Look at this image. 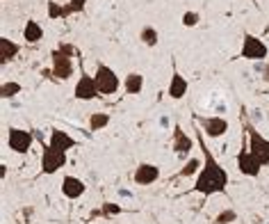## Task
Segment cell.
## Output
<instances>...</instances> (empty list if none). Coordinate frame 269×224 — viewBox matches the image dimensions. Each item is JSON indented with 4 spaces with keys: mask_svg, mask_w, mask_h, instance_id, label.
I'll return each mask as SVG.
<instances>
[{
    "mask_svg": "<svg viewBox=\"0 0 269 224\" xmlns=\"http://www.w3.org/2000/svg\"><path fill=\"white\" fill-rule=\"evenodd\" d=\"M198 146L203 151V158H205V165H203V171L198 174L196 183H194V190L201 192V195H215V192H223L226 185H228V174L223 169L215 158H212L210 149L205 146L201 133H198Z\"/></svg>",
    "mask_w": 269,
    "mask_h": 224,
    "instance_id": "obj_1",
    "label": "cell"
},
{
    "mask_svg": "<svg viewBox=\"0 0 269 224\" xmlns=\"http://www.w3.org/2000/svg\"><path fill=\"white\" fill-rule=\"evenodd\" d=\"M71 55H73V46H69V44H59L57 51H53V76L57 80L71 78L73 73Z\"/></svg>",
    "mask_w": 269,
    "mask_h": 224,
    "instance_id": "obj_2",
    "label": "cell"
},
{
    "mask_svg": "<svg viewBox=\"0 0 269 224\" xmlns=\"http://www.w3.org/2000/svg\"><path fill=\"white\" fill-rule=\"evenodd\" d=\"M244 131L249 133V140H251L249 151L253 153V158H256L260 165H269V140H265L251 124H244Z\"/></svg>",
    "mask_w": 269,
    "mask_h": 224,
    "instance_id": "obj_3",
    "label": "cell"
},
{
    "mask_svg": "<svg viewBox=\"0 0 269 224\" xmlns=\"http://www.w3.org/2000/svg\"><path fill=\"white\" fill-rule=\"evenodd\" d=\"M64 163H66V151L48 144L46 151H44V158H41V171L44 174H55Z\"/></svg>",
    "mask_w": 269,
    "mask_h": 224,
    "instance_id": "obj_4",
    "label": "cell"
},
{
    "mask_svg": "<svg viewBox=\"0 0 269 224\" xmlns=\"http://www.w3.org/2000/svg\"><path fill=\"white\" fill-rule=\"evenodd\" d=\"M94 78H96V85H98V94H114L119 89V78L110 66L98 64V71H96Z\"/></svg>",
    "mask_w": 269,
    "mask_h": 224,
    "instance_id": "obj_5",
    "label": "cell"
},
{
    "mask_svg": "<svg viewBox=\"0 0 269 224\" xmlns=\"http://www.w3.org/2000/svg\"><path fill=\"white\" fill-rule=\"evenodd\" d=\"M242 57L246 59H265L267 57V46L263 44V39H258L253 34L244 37V46H242Z\"/></svg>",
    "mask_w": 269,
    "mask_h": 224,
    "instance_id": "obj_6",
    "label": "cell"
},
{
    "mask_svg": "<svg viewBox=\"0 0 269 224\" xmlns=\"http://www.w3.org/2000/svg\"><path fill=\"white\" fill-rule=\"evenodd\" d=\"M237 167H240V171H242L244 176H258L263 165L253 158V153H251L246 146H242V151H240V156H237Z\"/></svg>",
    "mask_w": 269,
    "mask_h": 224,
    "instance_id": "obj_7",
    "label": "cell"
},
{
    "mask_svg": "<svg viewBox=\"0 0 269 224\" xmlns=\"http://www.w3.org/2000/svg\"><path fill=\"white\" fill-rule=\"evenodd\" d=\"M32 144V135L21 128H9V149L16 153H25Z\"/></svg>",
    "mask_w": 269,
    "mask_h": 224,
    "instance_id": "obj_8",
    "label": "cell"
},
{
    "mask_svg": "<svg viewBox=\"0 0 269 224\" xmlns=\"http://www.w3.org/2000/svg\"><path fill=\"white\" fill-rule=\"evenodd\" d=\"M94 96H98V85H96V78L92 76H82L75 85V99L80 101H92Z\"/></svg>",
    "mask_w": 269,
    "mask_h": 224,
    "instance_id": "obj_9",
    "label": "cell"
},
{
    "mask_svg": "<svg viewBox=\"0 0 269 224\" xmlns=\"http://www.w3.org/2000/svg\"><path fill=\"white\" fill-rule=\"evenodd\" d=\"M203 124V131L210 135V138H221L223 133L228 131V121L221 117H208V119H201Z\"/></svg>",
    "mask_w": 269,
    "mask_h": 224,
    "instance_id": "obj_10",
    "label": "cell"
},
{
    "mask_svg": "<svg viewBox=\"0 0 269 224\" xmlns=\"http://www.w3.org/2000/svg\"><path fill=\"white\" fill-rule=\"evenodd\" d=\"M158 176H160V169L155 165H139L137 167V171H135V183H139V185H151L153 181H158Z\"/></svg>",
    "mask_w": 269,
    "mask_h": 224,
    "instance_id": "obj_11",
    "label": "cell"
},
{
    "mask_svg": "<svg viewBox=\"0 0 269 224\" xmlns=\"http://www.w3.org/2000/svg\"><path fill=\"white\" fill-rule=\"evenodd\" d=\"M62 192H64L69 199H78L80 195L85 192V183L75 176H66L64 181H62Z\"/></svg>",
    "mask_w": 269,
    "mask_h": 224,
    "instance_id": "obj_12",
    "label": "cell"
},
{
    "mask_svg": "<svg viewBox=\"0 0 269 224\" xmlns=\"http://www.w3.org/2000/svg\"><path fill=\"white\" fill-rule=\"evenodd\" d=\"M50 144L57 146V149H62V151H69L71 146H75V140H73L71 135H66L64 131L53 128V131H50Z\"/></svg>",
    "mask_w": 269,
    "mask_h": 224,
    "instance_id": "obj_13",
    "label": "cell"
},
{
    "mask_svg": "<svg viewBox=\"0 0 269 224\" xmlns=\"http://www.w3.org/2000/svg\"><path fill=\"white\" fill-rule=\"evenodd\" d=\"M173 149H176L178 153H183V156L192 149V138H187V135H185V131L180 128V126H176V128H173Z\"/></svg>",
    "mask_w": 269,
    "mask_h": 224,
    "instance_id": "obj_14",
    "label": "cell"
},
{
    "mask_svg": "<svg viewBox=\"0 0 269 224\" xmlns=\"http://www.w3.org/2000/svg\"><path fill=\"white\" fill-rule=\"evenodd\" d=\"M185 92H187V80H185L180 73H173L171 85H169V96L171 99H183Z\"/></svg>",
    "mask_w": 269,
    "mask_h": 224,
    "instance_id": "obj_15",
    "label": "cell"
},
{
    "mask_svg": "<svg viewBox=\"0 0 269 224\" xmlns=\"http://www.w3.org/2000/svg\"><path fill=\"white\" fill-rule=\"evenodd\" d=\"M16 53H19V46L14 41H9L7 37H0V62L7 64L9 59L16 57Z\"/></svg>",
    "mask_w": 269,
    "mask_h": 224,
    "instance_id": "obj_16",
    "label": "cell"
},
{
    "mask_svg": "<svg viewBox=\"0 0 269 224\" xmlns=\"http://www.w3.org/2000/svg\"><path fill=\"white\" fill-rule=\"evenodd\" d=\"M23 34H25V41H30V44H37V41L44 37V30H41V26L37 23V21H27L25 30H23Z\"/></svg>",
    "mask_w": 269,
    "mask_h": 224,
    "instance_id": "obj_17",
    "label": "cell"
},
{
    "mask_svg": "<svg viewBox=\"0 0 269 224\" xmlns=\"http://www.w3.org/2000/svg\"><path fill=\"white\" fill-rule=\"evenodd\" d=\"M123 85H125V92L128 94H139L142 92V87H144V78H142L139 73H128Z\"/></svg>",
    "mask_w": 269,
    "mask_h": 224,
    "instance_id": "obj_18",
    "label": "cell"
},
{
    "mask_svg": "<svg viewBox=\"0 0 269 224\" xmlns=\"http://www.w3.org/2000/svg\"><path fill=\"white\" fill-rule=\"evenodd\" d=\"M107 124H110V114H105V112H96V114H92V119H89V128H92V131H100V128H105Z\"/></svg>",
    "mask_w": 269,
    "mask_h": 224,
    "instance_id": "obj_19",
    "label": "cell"
},
{
    "mask_svg": "<svg viewBox=\"0 0 269 224\" xmlns=\"http://www.w3.org/2000/svg\"><path fill=\"white\" fill-rule=\"evenodd\" d=\"M142 39H144L146 46H155V44H158V32H155V28H144V30H142Z\"/></svg>",
    "mask_w": 269,
    "mask_h": 224,
    "instance_id": "obj_20",
    "label": "cell"
},
{
    "mask_svg": "<svg viewBox=\"0 0 269 224\" xmlns=\"http://www.w3.org/2000/svg\"><path fill=\"white\" fill-rule=\"evenodd\" d=\"M0 92H2V99H12V96H16L21 92V85L19 83H5Z\"/></svg>",
    "mask_w": 269,
    "mask_h": 224,
    "instance_id": "obj_21",
    "label": "cell"
},
{
    "mask_svg": "<svg viewBox=\"0 0 269 224\" xmlns=\"http://www.w3.org/2000/svg\"><path fill=\"white\" fill-rule=\"evenodd\" d=\"M237 220V215H235V211H221L219 215H217V220H215V224H230V222H235Z\"/></svg>",
    "mask_w": 269,
    "mask_h": 224,
    "instance_id": "obj_22",
    "label": "cell"
},
{
    "mask_svg": "<svg viewBox=\"0 0 269 224\" xmlns=\"http://www.w3.org/2000/svg\"><path fill=\"white\" fill-rule=\"evenodd\" d=\"M198 167H201V163H198L196 158H190V160H187V165L180 169V176H192V174H194Z\"/></svg>",
    "mask_w": 269,
    "mask_h": 224,
    "instance_id": "obj_23",
    "label": "cell"
},
{
    "mask_svg": "<svg viewBox=\"0 0 269 224\" xmlns=\"http://www.w3.org/2000/svg\"><path fill=\"white\" fill-rule=\"evenodd\" d=\"M85 2L87 0H71V5L64 7V16H69V14H73V12H82V9H85Z\"/></svg>",
    "mask_w": 269,
    "mask_h": 224,
    "instance_id": "obj_24",
    "label": "cell"
},
{
    "mask_svg": "<svg viewBox=\"0 0 269 224\" xmlns=\"http://www.w3.org/2000/svg\"><path fill=\"white\" fill-rule=\"evenodd\" d=\"M48 16H50V19H59V16H64V7L50 2V5H48Z\"/></svg>",
    "mask_w": 269,
    "mask_h": 224,
    "instance_id": "obj_25",
    "label": "cell"
},
{
    "mask_svg": "<svg viewBox=\"0 0 269 224\" xmlns=\"http://www.w3.org/2000/svg\"><path fill=\"white\" fill-rule=\"evenodd\" d=\"M183 23H185L187 28L196 26V23H198V14H196V12H187V14L183 16Z\"/></svg>",
    "mask_w": 269,
    "mask_h": 224,
    "instance_id": "obj_26",
    "label": "cell"
},
{
    "mask_svg": "<svg viewBox=\"0 0 269 224\" xmlns=\"http://www.w3.org/2000/svg\"><path fill=\"white\" fill-rule=\"evenodd\" d=\"M103 213H105V215H117V213H121V206H117V204H103Z\"/></svg>",
    "mask_w": 269,
    "mask_h": 224,
    "instance_id": "obj_27",
    "label": "cell"
},
{
    "mask_svg": "<svg viewBox=\"0 0 269 224\" xmlns=\"http://www.w3.org/2000/svg\"><path fill=\"white\" fill-rule=\"evenodd\" d=\"M263 73H265L263 78H265V80H267V83H269V64H267V66H265V71H263Z\"/></svg>",
    "mask_w": 269,
    "mask_h": 224,
    "instance_id": "obj_28",
    "label": "cell"
}]
</instances>
